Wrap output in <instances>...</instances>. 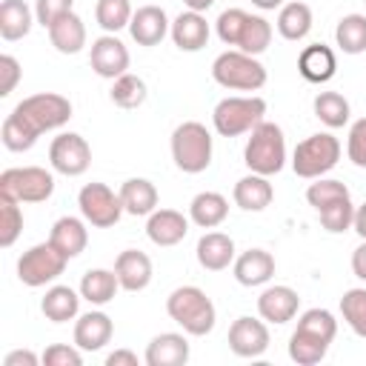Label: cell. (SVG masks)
<instances>
[{"mask_svg": "<svg viewBox=\"0 0 366 366\" xmlns=\"http://www.w3.org/2000/svg\"><path fill=\"white\" fill-rule=\"evenodd\" d=\"M166 312L192 337L209 335L214 329V320H217L214 303L200 286H177L166 297Z\"/></svg>", "mask_w": 366, "mask_h": 366, "instance_id": "1", "label": "cell"}, {"mask_svg": "<svg viewBox=\"0 0 366 366\" xmlns=\"http://www.w3.org/2000/svg\"><path fill=\"white\" fill-rule=\"evenodd\" d=\"M243 163L254 174H266V177L277 174L286 166V137H283V129L277 123H272V120L257 123L249 132V140H246V149H243Z\"/></svg>", "mask_w": 366, "mask_h": 366, "instance_id": "2", "label": "cell"}, {"mask_svg": "<svg viewBox=\"0 0 366 366\" xmlns=\"http://www.w3.org/2000/svg\"><path fill=\"white\" fill-rule=\"evenodd\" d=\"M212 77L217 86L232 89V92H257L266 86V66L240 49H229L214 57L212 63Z\"/></svg>", "mask_w": 366, "mask_h": 366, "instance_id": "3", "label": "cell"}, {"mask_svg": "<svg viewBox=\"0 0 366 366\" xmlns=\"http://www.w3.org/2000/svg\"><path fill=\"white\" fill-rule=\"evenodd\" d=\"M212 134L203 123L186 120L172 132V160L186 174H200L212 163Z\"/></svg>", "mask_w": 366, "mask_h": 366, "instance_id": "4", "label": "cell"}, {"mask_svg": "<svg viewBox=\"0 0 366 366\" xmlns=\"http://www.w3.org/2000/svg\"><path fill=\"white\" fill-rule=\"evenodd\" d=\"M11 114H17L40 137L43 132H54L71 120V100L57 92H40V94L23 97L11 109Z\"/></svg>", "mask_w": 366, "mask_h": 366, "instance_id": "5", "label": "cell"}, {"mask_svg": "<svg viewBox=\"0 0 366 366\" xmlns=\"http://www.w3.org/2000/svg\"><path fill=\"white\" fill-rule=\"evenodd\" d=\"M266 114V100L257 94H234V97H223L214 112H212V123L214 132L220 137H237L252 132L257 123H263Z\"/></svg>", "mask_w": 366, "mask_h": 366, "instance_id": "6", "label": "cell"}, {"mask_svg": "<svg viewBox=\"0 0 366 366\" xmlns=\"http://www.w3.org/2000/svg\"><path fill=\"white\" fill-rule=\"evenodd\" d=\"M337 160H340V140L329 132L309 134L292 152V169L297 177H306V180L323 177L337 166Z\"/></svg>", "mask_w": 366, "mask_h": 366, "instance_id": "7", "label": "cell"}, {"mask_svg": "<svg viewBox=\"0 0 366 366\" xmlns=\"http://www.w3.org/2000/svg\"><path fill=\"white\" fill-rule=\"evenodd\" d=\"M0 194L17 203H43L54 194V174L43 166H14L0 174Z\"/></svg>", "mask_w": 366, "mask_h": 366, "instance_id": "8", "label": "cell"}, {"mask_svg": "<svg viewBox=\"0 0 366 366\" xmlns=\"http://www.w3.org/2000/svg\"><path fill=\"white\" fill-rule=\"evenodd\" d=\"M66 263H69V257L51 240L37 243V246H31V249H26L20 254V260H17V280L23 286H31V289L46 286V283H51V280H57L63 274Z\"/></svg>", "mask_w": 366, "mask_h": 366, "instance_id": "9", "label": "cell"}, {"mask_svg": "<svg viewBox=\"0 0 366 366\" xmlns=\"http://www.w3.org/2000/svg\"><path fill=\"white\" fill-rule=\"evenodd\" d=\"M77 206L86 223H92L94 229H109L123 217V200L120 192L109 189L106 183H86L77 194Z\"/></svg>", "mask_w": 366, "mask_h": 366, "instance_id": "10", "label": "cell"}, {"mask_svg": "<svg viewBox=\"0 0 366 366\" xmlns=\"http://www.w3.org/2000/svg\"><path fill=\"white\" fill-rule=\"evenodd\" d=\"M49 163L57 174L80 177L92 166V146L77 132H60L49 146Z\"/></svg>", "mask_w": 366, "mask_h": 366, "instance_id": "11", "label": "cell"}, {"mask_svg": "<svg viewBox=\"0 0 366 366\" xmlns=\"http://www.w3.org/2000/svg\"><path fill=\"white\" fill-rule=\"evenodd\" d=\"M89 63L94 69V74L106 77V80H117L120 74L129 71V49L117 34H100L97 40H92V51H89Z\"/></svg>", "mask_w": 366, "mask_h": 366, "instance_id": "12", "label": "cell"}, {"mask_svg": "<svg viewBox=\"0 0 366 366\" xmlns=\"http://www.w3.org/2000/svg\"><path fill=\"white\" fill-rule=\"evenodd\" d=\"M229 349L237 355V357H260L266 349H269V326L266 320L260 317H237L232 326H229Z\"/></svg>", "mask_w": 366, "mask_h": 366, "instance_id": "13", "label": "cell"}, {"mask_svg": "<svg viewBox=\"0 0 366 366\" xmlns=\"http://www.w3.org/2000/svg\"><path fill=\"white\" fill-rule=\"evenodd\" d=\"M172 31V23H169V14L160 9V6H140L134 14H132V23H129V34L137 46H157L163 43V37Z\"/></svg>", "mask_w": 366, "mask_h": 366, "instance_id": "14", "label": "cell"}, {"mask_svg": "<svg viewBox=\"0 0 366 366\" xmlns=\"http://www.w3.org/2000/svg\"><path fill=\"white\" fill-rule=\"evenodd\" d=\"M146 234L154 246H177L189 234V217L177 209H154L146 220Z\"/></svg>", "mask_w": 366, "mask_h": 366, "instance_id": "15", "label": "cell"}, {"mask_svg": "<svg viewBox=\"0 0 366 366\" xmlns=\"http://www.w3.org/2000/svg\"><path fill=\"white\" fill-rule=\"evenodd\" d=\"M300 309V297L292 286H269L257 297V315L266 323H289Z\"/></svg>", "mask_w": 366, "mask_h": 366, "instance_id": "16", "label": "cell"}, {"mask_svg": "<svg viewBox=\"0 0 366 366\" xmlns=\"http://www.w3.org/2000/svg\"><path fill=\"white\" fill-rule=\"evenodd\" d=\"M114 274L120 280V289L143 292L152 283V257L140 249H126L114 257Z\"/></svg>", "mask_w": 366, "mask_h": 366, "instance_id": "17", "label": "cell"}, {"mask_svg": "<svg viewBox=\"0 0 366 366\" xmlns=\"http://www.w3.org/2000/svg\"><path fill=\"white\" fill-rule=\"evenodd\" d=\"M112 335H114V323L100 309L80 315L74 323V346H80L83 352H100L112 340Z\"/></svg>", "mask_w": 366, "mask_h": 366, "instance_id": "18", "label": "cell"}, {"mask_svg": "<svg viewBox=\"0 0 366 366\" xmlns=\"http://www.w3.org/2000/svg\"><path fill=\"white\" fill-rule=\"evenodd\" d=\"M143 360H146V366H186L189 363V340L180 332H163L149 340Z\"/></svg>", "mask_w": 366, "mask_h": 366, "instance_id": "19", "label": "cell"}, {"mask_svg": "<svg viewBox=\"0 0 366 366\" xmlns=\"http://www.w3.org/2000/svg\"><path fill=\"white\" fill-rule=\"evenodd\" d=\"M172 40L180 51H200L206 43H209V23L203 17V11H180L174 20H172Z\"/></svg>", "mask_w": 366, "mask_h": 366, "instance_id": "20", "label": "cell"}, {"mask_svg": "<svg viewBox=\"0 0 366 366\" xmlns=\"http://www.w3.org/2000/svg\"><path fill=\"white\" fill-rule=\"evenodd\" d=\"M297 71L309 83H317V86L329 83L335 77V71H337V57H335L332 46H326V43L306 46L300 51V57H297Z\"/></svg>", "mask_w": 366, "mask_h": 366, "instance_id": "21", "label": "cell"}, {"mask_svg": "<svg viewBox=\"0 0 366 366\" xmlns=\"http://www.w3.org/2000/svg\"><path fill=\"white\" fill-rule=\"evenodd\" d=\"M232 272L240 286H263L274 274V257L266 249H246L243 254L234 257Z\"/></svg>", "mask_w": 366, "mask_h": 366, "instance_id": "22", "label": "cell"}, {"mask_svg": "<svg viewBox=\"0 0 366 366\" xmlns=\"http://www.w3.org/2000/svg\"><path fill=\"white\" fill-rule=\"evenodd\" d=\"M197 263L209 272H223L234 263V240L223 232H206L200 240H197Z\"/></svg>", "mask_w": 366, "mask_h": 366, "instance_id": "23", "label": "cell"}, {"mask_svg": "<svg viewBox=\"0 0 366 366\" xmlns=\"http://www.w3.org/2000/svg\"><path fill=\"white\" fill-rule=\"evenodd\" d=\"M232 197H234V206H240L243 212H263V209L272 203L274 189H272V183H269L266 174L249 172L246 177H240V180L234 183Z\"/></svg>", "mask_w": 366, "mask_h": 366, "instance_id": "24", "label": "cell"}, {"mask_svg": "<svg viewBox=\"0 0 366 366\" xmlns=\"http://www.w3.org/2000/svg\"><path fill=\"white\" fill-rule=\"evenodd\" d=\"M49 40L60 54H77L86 46V23L80 20V14L69 11L63 17H57L49 29Z\"/></svg>", "mask_w": 366, "mask_h": 366, "instance_id": "25", "label": "cell"}, {"mask_svg": "<svg viewBox=\"0 0 366 366\" xmlns=\"http://www.w3.org/2000/svg\"><path fill=\"white\" fill-rule=\"evenodd\" d=\"M49 240H51V243L71 260V257H77V254L86 249V243H89V229H86V223H83L80 217L63 214V217L54 220Z\"/></svg>", "mask_w": 366, "mask_h": 366, "instance_id": "26", "label": "cell"}, {"mask_svg": "<svg viewBox=\"0 0 366 366\" xmlns=\"http://www.w3.org/2000/svg\"><path fill=\"white\" fill-rule=\"evenodd\" d=\"M120 200H123L126 214L149 217V214L157 209V189H154V183L146 180V177H129V180L120 186Z\"/></svg>", "mask_w": 366, "mask_h": 366, "instance_id": "27", "label": "cell"}, {"mask_svg": "<svg viewBox=\"0 0 366 366\" xmlns=\"http://www.w3.org/2000/svg\"><path fill=\"white\" fill-rule=\"evenodd\" d=\"M229 214V200L220 192H200L189 203V220L200 229H217Z\"/></svg>", "mask_w": 366, "mask_h": 366, "instance_id": "28", "label": "cell"}, {"mask_svg": "<svg viewBox=\"0 0 366 366\" xmlns=\"http://www.w3.org/2000/svg\"><path fill=\"white\" fill-rule=\"evenodd\" d=\"M34 11L26 0H3L0 3V37L3 40H23L34 26Z\"/></svg>", "mask_w": 366, "mask_h": 366, "instance_id": "29", "label": "cell"}, {"mask_svg": "<svg viewBox=\"0 0 366 366\" xmlns=\"http://www.w3.org/2000/svg\"><path fill=\"white\" fill-rule=\"evenodd\" d=\"M80 297L71 286H51L46 289L43 300H40V312L51 320V323H66V320H74L77 312H80Z\"/></svg>", "mask_w": 366, "mask_h": 366, "instance_id": "30", "label": "cell"}, {"mask_svg": "<svg viewBox=\"0 0 366 366\" xmlns=\"http://www.w3.org/2000/svg\"><path fill=\"white\" fill-rule=\"evenodd\" d=\"M117 289H120V280L114 269H89L80 280V295L92 306H106L109 300H114Z\"/></svg>", "mask_w": 366, "mask_h": 366, "instance_id": "31", "label": "cell"}, {"mask_svg": "<svg viewBox=\"0 0 366 366\" xmlns=\"http://www.w3.org/2000/svg\"><path fill=\"white\" fill-rule=\"evenodd\" d=\"M277 31L283 40H292V43L303 40L312 31V9L300 0L283 3L277 11Z\"/></svg>", "mask_w": 366, "mask_h": 366, "instance_id": "32", "label": "cell"}, {"mask_svg": "<svg viewBox=\"0 0 366 366\" xmlns=\"http://www.w3.org/2000/svg\"><path fill=\"white\" fill-rule=\"evenodd\" d=\"M312 109H315V117H317L323 126H329V129L346 126V123H349V114H352V106H349V100H346L340 92H320V94L315 97Z\"/></svg>", "mask_w": 366, "mask_h": 366, "instance_id": "33", "label": "cell"}, {"mask_svg": "<svg viewBox=\"0 0 366 366\" xmlns=\"http://www.w3.org/2000/svg\"><path fill=\"white\" fill-rule=\"evenodd\" d=\"M335 43L343 54H363L366 51V14H346L337 20Z\"/></svg>", "mask_w": 366, "mask_h": 366, "instance_id": "34", "label": "cell"}, {"mask_svg": "<svg viewBox=\"0 0 366 366\" xmlns=\"http://www.w3.org/2000/svg\"><path fill=\"white\" fill-rule=\"evenodd\" d=\"M146 94L149 92H146L143 77H137L132 71H126L117 80H112V92H109L112 103L120 106V109H137V106H143L146 103Z\"/></svg>", "mask_w": 366, "mask_h": 366, "instance_id": "35", "label": "cell"}, {"mask_svg": "<svg viewBox=\"0 0 366 366\" xmlns=\"http://www.w3.org/2000/svg\"><path fill=\"white\" fill-rule=\"evenodd\" d=\"M326 352H329V343L320 340V337H312L306 332L295 329L292 337H289V357L297 366H315V363H320L326 357Z\"/></svg>", "mask_w": 366, "mask_h": 366, "instance_id": "36", "label": "cell"}, {"mask_svg": "<svg viewBox=\"0 0 366 366\" xmlns=\"http://www.w3.org/2000/svg\"><path fill=\"white\" fill-rule=\"evenodd\" d=\"M132 14L134 11H132V3L129 0H97V6H94L97 26L106 34H117L120 29H129Z\"/></svg>", "mask_w": 366, "mask_h": 366, "instance_id": "37", "label": "cell"}, {"mask_svg": "<svg viewBox=\"0 0 366 366\" xmlns=\"http://www.w3.org/2000/svg\"><path fill=\"white\" fill-rule=\"evenodd\" d=\"M340 315L346 320V326L357 335L366 337V286H355L346 289L340 297Z\"/></svg>", "mask_w": 366, "mask_h": 366, "instance_id": "38", "label": "cell"}, {"mask_svg": "<svg viewBox=\"0 0 366 366\" xmlns=\"http://www.w3.org/2000/svg\"><path fill=\"white\" fill-rule=\"evenodd\" d=\"M269 43H272V23H269L266 17H260V14H249L237 49L257 57V54H263V51L269 49Z\"/></svg>", "mask_w": 366, "mask_h": 366, "instance_id": "39", "label": "cell"}, {"mask_svg": "<svg viewBox=\"0 0 366 366\" xmlns=\"http://www.w3.org/2000/svg\"><path fill=\"white\" fill-rule=\"evenodd\" d=\"M297 332H306L312 337H320V340L332 343L335 335H337V320L329 309H306L297 317Z\"/></svg>", "mask_w": 366, "mask_h": 366, "instance_id": "40", "label": "cell"}, {"mask_svg": "<svg viewBox=\"0 0 366 366\" xmlns=\"http://www.w3.org/2000/svg\"><path fill=\"white\" fill-rule=\"evenodd\" d=\"M343 197H352L349 189H346V183L332 180V177H315V183L306 189V200L317 212L326 209V206H332V203H337V200H343Z\"/></svg>", "mask_w": 366, "mask_h": 366, "instance_id": "41", "label": "cell"}, {"mask_svg": "<svg viewBox=\"0 0 366 366\" xmlns=\"http://www.w3.org/2000/svg\"><path fill=\"white\" fill-rule=\"evenodd\" d=\"M23 232V212L20 203L9 194H0V246L9 249Z\"/></svg>", "mask_w": 366, "mask_h": 366, "instance_id": "42", "label": "cell"}, {"mask_svg": "<svg viewBox=\"0 0 366 366\" xmlns=\"http://www.w3.org/2000/svg\"><path fill=\"white\" fill-rule=\"evenodd\" d=\"M0 137H3V146H6L9 152H29V149L37 143V134H34L17 114H9V117L3 120Z\"/></svg>", "mask_w": 366, "mask_h": 366, "instance_id": "43", "label": "cell"}, {"mask_svg": "<svg viewBox=\"0 0 366 366\" xmlns=\"http://www.w3.org/2000/svg\"><path fill=\"white\" fill-rule=\"evenodd\" d=\"M317 214H320V223H323L326 232L340 234V232L352 229V223H355V203H352V197H343V200L320 209Z\"/></svg>", "mask_w": 366, "mask_h": 366, "instance_id": "44", "label": "cell"}, {"mask_svg": "<svg viewBox=\"0 0 366 366\" xmlns=\"http://www.w3.org/2000/svg\"><path fill=\"white\" fill-rule=\"evenodd\" d=\"M246 20H249V11H243V9H226V11H220V17L214 23L220 43L237 46L240 43V34L246 29Z\"/></svg>", "mask_w": 366, "mask_h": 366, "instance_id": "45", "label": "cell"}, {"mask_svg": "<svg viewBox=\"0 0 366 366\" xmlns=\"http://www.w3.org/2000/svg\"><path fill=\"white\" fill-rule=\"evenodd\" d=\"M346 154L357 169H366V117L352 123L346 137Z\"/></svg>", "mask_w": 366, "mask_h": 366, "instance_id": "46", "label": "cell"}, {"mask_svg": "<svg viewBox=\"0 0 366 366\" xmlns=\"http://www.w3.org/2000/svg\"><path fill=\"white\" fill-rule=\"evenodd\" d=\"M83 349L80 346H66V343H51L43 352V363L46 366H80L83 363Z\"/></svg>", "mask_w": 366, "mask_h": 366, "instance_id": "47", "label": "cell"}, {"mask_svg": "<svg viewBox=\"0 0 366 366\" xmlns=\"http://www.w3.org/2000/svg\"><path fill=\"white\" fill-rule=\"evenodd\" d=\"M71 6H74V0H37V3H34V17H37V23H40L43 29H49L57 17L74 11Z\"/></svg>", "mask_w": 366, "mask_h": 366, "instance_id": "48", "label": "cell"}, {"mask_svg": "<svg viewBox=\"0 0 366 366\" xmlns=\"http://www.w3.org/2000/svg\"><path fill=\"white\" fill-rule=\"evenodd\" d=\"M23 69L17 63V57L11 54H0V97H9L14 92V86L20 83Z\"/></svg>", "mask_w": 366, "mask_h": 366, "instance_id": "49", "label": "cell"}, {"mask_svg": "<svg viewBox=\"0 0 366 366\" xmlns=\"http://www.w3.org/2000/svg\"><path fill=\"white\" fill-rule=\"evenodd\" d=\"M43 363V357H37L31 349H14L3 357V366H37Z\"/></svg>", "mask_w": 366, "mask_h": 366, "instance_id": "50", "label": "cell"}, {"mask_svg": "<svg viewBox=\"0 0 366 366\" xmlns=\"http://www.w3.org/2000/svg\"><path fill=\"white\" fill-rule=\"evenodd\" d=\"M106 366H137V355L129 349H114L112 355H106Z\"/></svg>", "mask_w": 366, "mask_h": 366, "instance_id": "51", "label": "cell"}, {"mask_svg": "<svg viewBox=\"0 0 366 366\" xmlns=\"http://www.w3.org/2000/svg\"><path fill=\"white\" fill-rule=\"evenodd\" d=\"M352 272H355L357 280L366 283V240L352 252Z\"/></svg>", "mask_w": 366, "mask_h": 366, "instance_id": "52", "label": "cell"}, {"mask_svg": "<svg viewBox=\"0 0 366 366\" xmlns=\"http://www.w3.org/2000/svg\"><path fill=\"white\" fill-rule=\"evenodd\" d=\"M352 229L360 234V240H366V203L355 209V223H352Z\"/></svg>", "mask_w": 366, "mask_h": 366, "instance_id": "53", "label": "cell"}, {"mask_svg": "<svg viewBox=\"0 0 366 366\" xmlns=\"http://www.w3.org/2000/svg\"><path fill=\"white\" fill-rule=\"evenodd\" d=\"M183 6L192 11H209L214 6V0H183Z\"/></svg>", "mask_w": 366, "mask_h": 366, "instance_id": "54", "label": "cell"}, {"mask_svg": "<svg viewBox=\"0 0 366 366\" xmlns=\"http://www.w3.org/2000/svg\"><path fill=\"white\" fill-rule=\"evenodd\" d=\"M252 6H257V9H263V11H274V9L283 6V0H252Z\"/></svg>", "mask_w": 366, "mask_h": 366, "instance_id": "55", "label": "cell"}, {"mask_svg": "<svg viewBox=\"0 0 366 366\" xmlns=\"http://www.w3.org/2000/svg\"><path fill=\"white\" fill-rule=\"evenodd\" d=\"M363 3H366V0H363Z\"/></svg>", "mask_w": 366, "mask_h": 366, "instance_id": "56", "label": "cell"}]
</instances>
